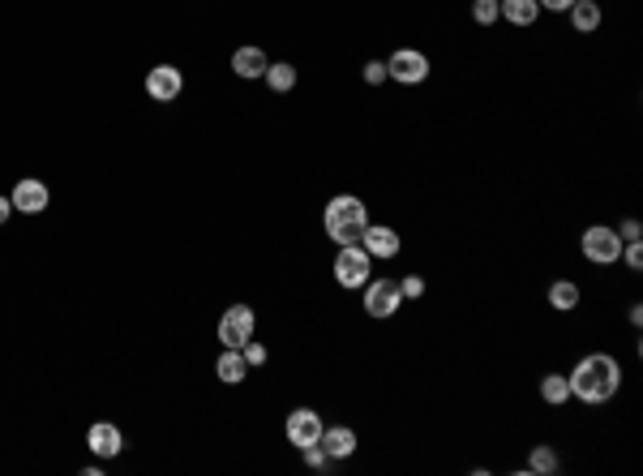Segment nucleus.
<instances>
[{
  "label": "nucleus",
  "instance_id": "obj_14",
  "mask_svg": "<svg viewBox=\"0 0 643 476\" xmlns=\"http://www.w3.org/2000/svg\"><path fill=\"white\" fill-rule=\"evenodd\" d=\"M544 300H549V309L575 313V309H579V300H583V288H579L575 280H553L549 288H544Z\"/></svg>",
  "mask_w": 643,
  "mask_h": 476
},
{
  "label": "nucleus",
  "instance_id": "obj_27",
  "mask_svg": "<svg viewBox=\"0 0 643 476\" xmlns=\"http://www.w3.org/2000/svg\"><path fill=\"white\" fill-rule=\"evenodd\" d=\"M618 236H622V245H627V241H643V224L639 219H622V224H618Z\"/></svg>",
  "mask_w": 643,
  "mask_h": 476
},
{
  "label": "nucleus",
  "instance_id": "obj_31",
  "mask_svg": "<svg viewBox=\"0 0 643 476\" xmlns=\"http://www.w3.org/2000/svg\"><path fill=\"white\" fill-rule=\"evenodd\" d=\"M627 318H630V327H643V305H639V300L627 309Z\"/></svg>",
  "mask_w": 643,
  "mask_h": 476
},
{
  "label": "nucleus",
  "instance_id": "obj_30",
  "mask_svg": "<svg viewBox=\"0 0 643 476\" xmlns=\"http://www.w3.org/2000/svg\"><path fill=\"white\" fill-rule=\"evenodd\" d=\"M9 214H17V211H14V202H9V197L0 194V228H5V224H9Z\"/></svg>",
  "mask_w": 643,
  "mask_h": 476
},
{
  "label": "nucleus",
  "instance_id": "obj_28",
  "mask_svg": "<svg viewBox=\"0 0 643 476\" xmlns=\"http://www.w3.org/2000/svg\"><path fill=\"white\" fill-rule=\"evenodd\" d=\"M300 455H305V463H309V468H326V463H330L326 451H322L317 443H314V446H300Z\"/></svg>",
  "mask_w": 643,
  "mask_h": 476
},
{
  "label": "nucleus",
  "instance_id": "obj_7",
  "mask_svg": "<svg viewBox=\"0 0 643 476\" xmlns=\"http://www.w3.org/2000/svg\"><path fill=\"white\" fill-rule=\"evenodd\" d=\"M253 330H258V313L249 309V305H232V309H223V318H219V344L245 347L249 339H253Z\"/></svg>",
  "mask_w": 643,
  "mask_h": 476
},
{
  "label": "nucleus",
  "instance_id": "obj_18",
  "mask_svg": "<svg viewBox=\"0 0 643 476\" xmlns=\"http://www.w3.org/2000/svg\"><path fill=\"white\" fill-rule=\"evenodd\" d=\"M497 9H502V22H511V26H536V17H541L536 0H497Z\"/></svg>",
  "mask_w": 643,
  "mask_h": 476
},
{
  "label": "nucleus",
  "instance_id": "obj_13",
  "mask_svg": "<svg viewBox=\"0 0 643 476\" xmlns=\"http://www.w3.org/2000/svg\"><path fill=\"white\" fill-rule=\"evenodd\" d=\"M317 446L326 451V460H352L356 455V429H347V425H326L322 429V438H317Z\"/></svg>",
  "mask_w": 643,
  "mask_h": 476
},
{
  "label": "nucleus",
  "instance_id": "obj_29",
  "mask_svg": "<svg viewBox=\"0 0 643 476\" xmlns=\"http://www.w3.org/2000/svg\"><path fill=\"white\" fill-rule=\"evenodd\" d=\"M536 5H541V9H549V14H566L575 0H536Z\"/></svg>",
  "mask_w": 643,
  "mask_h": 476
},
{
  "label": "nucleus",
  "instance_id": "obj_4",
  "mask_svg": "<svg viewBox=\"0 0 643 476\" xmlns=\"http://www.w3.org/2000/svg\"><path fill=\"white\" fill-rule=\"evenodd\" d=\"M374 280V258L361 245H339L335 253V283L339 288H364Z\"/></svg>",
  "mask_w": 643,
  "mask_h": 476
},
{
  "label": "nucleus",
  "instance_id": "obj_5",
  "mask_svg": "<svg viewBox=\"0 0 643 476\" xmlns=\"http://www.w3.org/2000/svg\"><path fill=\"white\" fill-rule=\"evenodd\" d=\"M429 69L433 65H429V56L421 48H399L386 61V78L399 86H421V82H429Z\"/></svg>",
  "mask_w": 643,
  "mask_h": 476
},
{
  "label": "nucleus",
  "instance_id": "obj_15",
  "mask_svg": "<svg viewBox=\"0 0 643 476\" xmlns=\"http://www.w3.org/2000/svg\"><path fill=\"white\" fill-rule=\"evenodd\" d=\"M214 374H219L223 386H241V382L249 378V365H245V357H241V347H223L219 361H214Z\"/></svg>",
  "mask_w": 643,
  "mask_h": 476
},
{
  "label": "nucleus",
  "instance_id": "obj_20",
  "mask_svg": "<svg viewBox=\"0 0 643 476\" xmlns=\"http://www.w3.org/2000/svg\"><path fill=\"white\" fill-rule=\"evenodd\" d=\"M262 82L275 90V95H288L292 86H297V65H288V61H275V65H266Z\"/></svg>",
  "mask_w": 643,
  "mask_h": 476
},
{
  "label": "nucleus",
  "instance_id": "obj_26",
  "mask_svg": "<svg viewBox=\"0 0 643 476\" xmlns=\"http://www.w3.org/2000/svg\"><path fill=\"white\" fill-rule=\"evenodd\" d=\"M241 357H245V365L253 369V365H266V357H270V352H266L262 344H253V339H249V344L241 347Z\"/></svg>",
  "mask_w": 643,
  "mask_h": 476
},
{
  "label": "nucleus",
  "instance_id": "obj_10",
  "mask_svg": "<svg viewBox=\"0 0 643 476\" xmlns=\"http://www.w3.org/2000/svg\"><path fill=\"white\" fill-rule=\"evenodd\" d=\"M181 90H184V73L176 65H155L147 73V95L155 103H176Z\"/></svg>",
  "mask_w": 643,
  "mask_h": 476
},
{
  "label": "nucleus",
  "instance_id": "obj_8",
  "mask_svg": "<svg viewBox=\"0 0 643 476\" xmlns=\"http://www.w3.org/2000/svg\"><path fill=\"white\" fill-rule=\"evenodd\" d=\"M322 429L326 425H322V416H317L314 408H292L288 421H283V438L300 451V446H314L317 438H322Z\"/></svg>",
  "mask_w": 643,
  "mask_h": 476
},
{
  "label": "nucleus",
  "instance_id": "obj_2",
  "mask_svg": "<svg viewBox=\"0 0 643 476\" xmlns=\"http://www.w3.org/2000/svg\"><path fill=\"white\" fill-rule=\"evenodd\" d=\"M322 228L335 245H361V232L369 228V206L356 194H339L322 211Z\"/></svg>",
  "mask_w": 643,
  "mask_h": 476
},
{
  "label": "nucleus",
  "instance_id": "obj_24",
  "mask_svg": "<svg viewBox=\"0 0 643 476\" xmlns=\"http://www.w3.org/2000/svg\"><path fill=\"white\" fill-rule=\"evenodd\" d=\"M622 262H627V271L639 275L643 271V241H627V245H622Z\"/></svg>",
  "mask_w": 643,
  "mask_h": 476
},
{
  "label": "nucleus",
  "instance_id": "obj_16",
  "mask_svg": "<svg viewBox=\"0 0 643 476\" xmlns=\"http://www.w3.org/2000/svg\"><path fill=\"white\" fill-rule=\"evenodd\" d=\"M566 17H571L575 34H592V31H600V22H605V14H600V0H575V5L566 9Z\"/></svg>",
  "mask_w": 643,
  "mask_h": 476
},
{
  "label": "nucleus",
  "instance_id": "obj_1",
  "mask_svg": "<svg viewBox=\"0 0 643 476\" xmlns=\"http://www.w3.org/2000/svg\"><path fill=\"white\" fill-rule=\"evenodd\" d=\"M566 382H571V399L588 404V408H600V404H610L613 395L622 391V365L610 352H588V357L575 361Z\"/></svg>",
  "mask_w": 643,
  "mask_h": 476
},
{
  "label": "nucleus",
  "instance_id": "obj_23",
  "mask_svg": "<svg viewBox=\"0 0 643 476\" xmlns=\"http://www.w3.org/2000/svg\"><path fill=\"white\" fill-rule=\"evenodd\" d=\"M399 283V296H403V300H421V296H425V275H403V280H395Z\"/></svg>",
  "mask_w": 643,
  "mask_h": 476
},
{
  "label": "nucleus",
  "instance_id": "obj_19",
  "mask_svg": "<svg viewBox=\"0 0 643 476\" xmlns=\"http://www.w3.org/2000/svg\"><path fill=\"white\" fill-rule=\"evenodd\" d=\"M541 399L549 404V408H566V404H571V382H566V374H544Z\"/></svg>",
  "mask_w": 643,
  "mask_h": 476
},
{
  "label": "nucleus",
  "instance_id": "obj_17",
  "mask_svg": "<svg viewBox=\"0 0 643 476\" xmlns=\"http://www.w3.org/2000/svg\"><path fill=\"white\" fill-rule=\"evenodd\" d=\"M266 65H270V61H266L262 48H236L232 52V73H236V78H262Z\"/></svg>",
  "mask_w": 643,
  "mask_h": 476
},
{
  "label": "nucleus",
  "instance_id": "obj_3",
  "mask_svg": "<svg viewBox=\"0 0 643 476\" xmlns=\"http://www.w3.org/2000/svg\"><path fill=\"white\" fill-rule=\"evenodd\" d=\"M579 253H583V262H592V266H618L622 236L610 224H592V228H583V236H579Z\"/></svg>",
  "mask_w": 643,
  "mask_h": 476
},
{
  "label": "nucleus",
  "instance_id": "obj_21",
  "mask_svg": "<svg viewBox=\"0 0 643 476\" xmlns=\"http://www.w3.org/2000/svg\"><path fill=\"white\" fill-rule=\"evenodd\" d=\"M562 463H558V451L553 446H532V455H528V468L524 472H536V476H553Z\"/></svg>",
  "mask_w": 643,
  "mask_h": 476
},
{
  "label": "nucleus",
  "instance_id": "obj_25",
  "mask_svg": "<svg viewBox=\"0 0 643 476\" xmlns=\"http://www.w3.org/2000/svg\"><path fill=\"white\" fill-rule=\"evenodd\" d=\"M364 82L369 86H382V82H391V78H386V61H369V65H364V73H361Z\"/></svg>",
  "mask_w": 643,
  "mask_h": 476
},
{
  "label": "nucleus",
  "instance_id": "obj_22",
  "mask_svg": "<svg viewBox=\"0 0 643 476\" xmlns=\"http://www.w3.org/2000/svg\"><path fill=\"white\" fill-rule=\"evenodd\" d=\"M472 22H477V26H494V22H502L497 0H472Z\"/></svg>",
  "mask_w": 643,
  "mask_h": 476
},
{
  "label": "nucleus",
  "instance_id": "obj_12",
  "mask_svg": "<svg viewBox=\"0 0 643 476\" xmlns=\"http://www.w3.org/2000/svg\"><path fill=\"white\" fill-rule=\"evenodd\" d=\"M86 446H90V455H99V460H116V455L125 451V433H120L112 421H99V425H90V433H86Z\"/></svg>",
  "mask_w": 643,
  "mask_h": 476
},
{
  "label": "nucleus",
  "instance_id": "obj_6",
  "mask_svg": "<svg viewBox=\"0 0 643 476\" xmlns=\"http://www.w3.org/2000/svg\"><path fill=\"white\" fill-rule=\"evenodd\" d=\"M364 292V313L369 318H378V322H386V318H395L399 309H403V296H399V283L386 280V275H378V280H369L361 288Z\"/></svg>",
  "mask_w": 643,
  "mask_h": 476
},
{
  "label": "nucleus",
  "instance_id": "obj_11",
  "mask_svg": "<svg viewBox=\"0 0 643 476\" xmlns=\"http://www.w3.org/2000/svg\"><path fill=\"white\" fill-rule=\"evenodd\" d=\"M9 202H14L17 214H43L52 206V189L43 181H34V176H26V181L14 185V194H9Z\"/></svg>",
  "mask_w": 643,
  "mask_h": 476
},
{
  "label": "nucleus",
  "instance_id": "obj_9",
  "mask_svg": "<svg viewBox=\"0 0 643 476\" xmlns=\"http://www.w3.org/2000/svg\"><path fill=\"white\" fill-rule=\"evenodd\" d=\"M361 249L374 262H391V258H399L403 241H399V232L391 228V224H369V228L361 232Z\"/></svg>",
  "mask_w": 643,
  "mask_h": 476
}]
</instances>
